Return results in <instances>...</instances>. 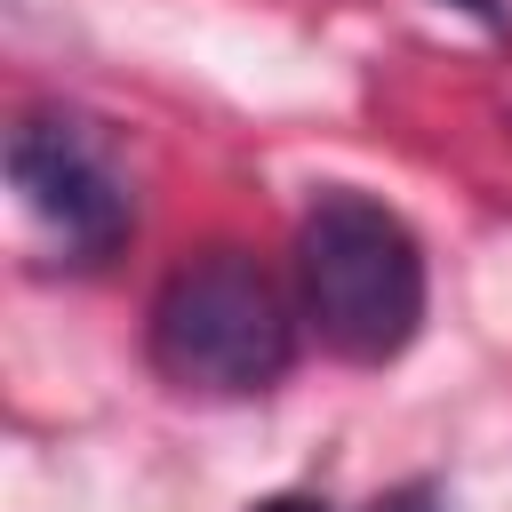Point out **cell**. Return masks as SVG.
Wrapping results in <instances>:
<instances>
[{
    "label": "cell",
    "instance_id": "7a4b0ae2",
    "mask_svg": "<svg viewBox=\"0 0 512 512\" xmlns=\"http://www.w3.org/2000/svg\"><path fill=\"white\" fill-rule=\"evenodd\" d=\"M296 360V312L280 280L240 248L184 256L152 296V368L208 400L272 392Z\"/></svg>",
    "mask_w": 512,
    "mask_h": 512
},
{
    "label": "cell",
    "instance_id": "3957f363",
    "mask_svg": "<svg viewBox=\"0 0 512 512\" xmlns=\"http://www.w3.org/2000/svg\"><path fill=\"white\" fill-rule=\"evenodd\" d=\"M8 184H16L24 216L64 248V264L120 256V240L136 224L128 176L112 168V152L72 112H24L8 128Z\"/></svg>",
    "mask_w": 512,
    "mask_h": 512
},
{
    "label": "cell",
    "instance_id": "8992f818",
    "mask_svg": "<svg viewBox=\"0 0 512 512\" xmlns=\"http://www.w3.org/2000/svg\"><path fill=\"white\" fill-rule=\"evenodd\" d=\"M456 8H472L480 24H504V0H456Z\"/></svg>",
    "mask_w": 512,
    "mask_h": 512
},
{
    "label": "cell",
    "instance_id": "6da1fadb",
    "mask_svg": "<svg viewBox=\"0 0 512 512\" xmlns=\"http://www.w3.org/2000/svg\"><path fill=\"white\" fill-rule=\"evenodd\" d=\"M296 304L336 360H352V368L400 360L408 336L424 328L416 232L368 192H344V184L320 192L296 224Z\"/></svg>",
    "mask_w": 512,
    "mask_h": 512
},
{
    "label": "cell",
    "instance_id": "277c9868",
    "mask_svg": "<svg viewBox=\"0 0 512 512\" xmlns=\"http://www.w3.org/2000/svg\"><path fill=\"white\" fill-rule=\"evenodd\" d=\"M368 512H440V488H432V480H408V488H392V496H376Z\"/></svg>",
    "mask_w": 512,
    "mask_h": 512
},
{
    "label": "cell",
    "instance_id": "5b68a950",
    "mask_svg": "<svg viewBox=\"0 0 512 512\" xmlns=\"http://www.w3.org/2000/svg\"><path fill=\"white\" fill-rule=\"evenodd\" d=\"M248 512H336V504H328V496H296V488H288V496H264V504H248Z\"/></svg>",
    "mask_w": 512,
    "mask_h": 512
}]
</instances>
